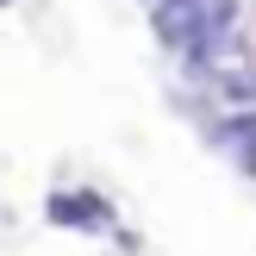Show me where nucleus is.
Wrapping results in <instances>:
<instances>
[{
    "instance_id": "f257e3e1",
    "label": "nucleus",
    "mask_w": 256,
    "mask_h": 256,
    "mask_svg": "<svg viewBox=\"0 0 256 256\" xmlns=\"http://www.w3.org/2000/svg\"><path fill=\"white\" fill-rule=\"evenodd\" d=\"M238 12H244L238 0H162L156 6V38L169 50H182V56H206V50H219L232 38Z\"/></svg>"
},
{
    "instance_id": "7ed1b4c3",
    "label": "nucleus",
    "mask_w": 256,
    "mask_h": 256,
    "mask_svg": "<svg viewBox=\"0 0 256 256\" xmlns=\"http://www.w3.org/2000/svg\"><path fill=\"white\" fill-rule=\"evenodd\" d=\"M238 162H244V175H256V144H244V150H238Z\"/></svg>"
},
{
    "instance_id": "20e7f679",
    "label": "nucleus",
    "mask_w": 256,
    "mask_h": 256,
    "mask_svg": "<svg viewBox=\"0 0 256 256\" xmlns=\"http://www.w3.org/2000/svg\"><path fill=\"white\" fill-rule=\"evenodd\" d=\"M156 6H162V0H156Z\"/></svg>"
},
{
    "instance_id": "f03ea898",
    "label": "nucleus",
    "mask_w": 256,
    "mask_h": 256,
    "mask_svg": "<svg viewBox=\"0 0 256 256\" xmlns=\"http://www.w3.org/2000/svg\"><path fill=\"white\" fill-rule=\"evenodd\" d=\"M50 225H62V232H112V206L100 194H88V188H62V194H50Z\"/></svg>"
}]
</instances>
